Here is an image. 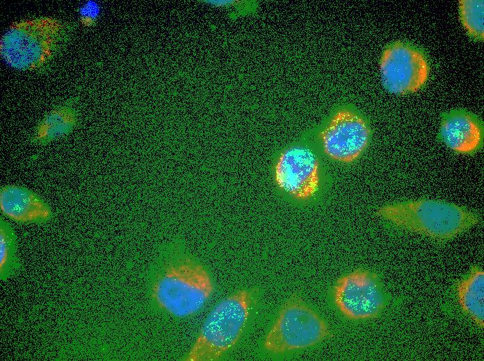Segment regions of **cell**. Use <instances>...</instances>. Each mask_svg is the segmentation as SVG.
Wrapping results in <instances>:
<instances>
[{
  "instance_id": "obj_1",
  "label": "cell",
  "mask_w": 484,
  "mask_h": 361,
  "mask_svg": "<svg viewBox=\"0 0 484 361\" xmlns=\"http://www.w3.org/2000/svg\"><path fill=\"white\" fill-rule=\"evenodd\" d=\"M376 214L394 227L438 242L453 240L481 219L478 213L463 205L426 197L387 203Z\"/></svg>"
},
{
  "instance_id": "obj_2",
  "label": "cell",
  "mask_w": 484,
  "mask_h": 361,
  "mask_svg": "<svg viewBox=\"0 0 484 361\" xmlns=\"http://www.w3.org/2000/svg\"><path fill=\"white\" fill-rule=\"evenodd\" d=\"M73 29L72 24L50 17L15 22L1 37V58L15 69L42 72L68 42Z\"/></svg>"
},
{
  "instance_id": "obj_3",
  "label": "cell",
  "mask_w": 484,
  "mask_h": 361,
  "mask_svg": "<svg viewBox=\"0 0 484 361\" xmlns=\"http://www.w3.org/2000/svg\"><path fill=\"white\" fill-rule=\"evenodd\" d=\"M213 289L205 267L191 258H183L157 274L151 285L150 297L161 310L177 317H186L202 309Z\"/></svg>"
},
{
  "instance_id": "obj_4",
  "label": "cell",
  "mask_w": 484,
  "mask_h": 361,
  "mask_svg": "<svg viewBox=\"0 0 484 361\" xmlns=\"http://www.w3.org/2000/svg\"><path fill=\"white\" fill-rule=\"evenodd\" d=\"M253 303L252 293L241 289L220 301L209 313L187 361H214L232 349L246 326Z\"/></svg>"
},
{
  "instance_id": "obj_5",
  "label": "cell",
  "mask_w": 484,
  "mask_h": 361,
  "mask_svg": "<svg viewBox=\"0 0 484 361\" xmlns=\"http://www.w3.org/2000/svg\"><path fill=\"white\" fill-rule=\"evenodd\" d=\"M330 335L326 321L302 299L293 296L280 310L264 346L271 353H283L314 346Z\"/></svg>"
},
{
  "instance_id": "obj_6",
  "label": "cell",
  "mask_w": 484,
  "mask_h": 361,
  "mask_svg": "<svg viewBox=\"0 0 484 361\" xmlns=\"http://www.w3.org/2000/svg\"><path fill=\"white\" fill-rule=\"evenodd\" d=\"M332 295L341 314L353 321L378 317L388 303L380 277L367 269H355L340 277L334 285Z\"/></svg>"
},
{
  "instance_id": "obj_7",
  "label": "cell",
  "mask_w": 484,
  "mask_h": 361,
  "mask_svg": "<svg viewBox=\"0 0 484 361\" xmlns=\"http://www.w3.org/2000/svg\"><path fill=\"white\" fill-rule=\"evenodd\" d=\"M371 128L358 112L348 107L337 109L329 118L319 134L324 153L330 159L351 163L367 148Z\"/></svg>"
},
{
  "instance_id": "obj_8",
  "label": "cell",
  "mask_w": 484,
  "mask_h": 361,
  "mask_svg": "<svg viewBox=\"0 0 484 361\" xmlns=\"http://www.w3.org/2000/svg\"><path fill=\"white\" fill-rule=\"evenodd\" d=\"M380 71L385 88L403 94L415 92L426 83L429 65L421 50L406 42H395L383 51Z\"/></svg>"
},
{
  "instance_id": "obj_9",
  "label": "cell",
  "mask_w": 484,
  "mask_h": 361,
  "mask_svg": "<svg viewBox=\"0 0 484 361\" xmlns=\"http://www.w3.org/2000/svg\"><path fill=\"white\" fill-rule=\"evenodd\" d=\"M318 161L307 147L293 146L281 153L275 166L277 185L292 196L307 199L319 185Z\"/></svg>"
},
{
  "instance_id": "obj_10",
  "label": "cell",
  "mask_w": 484,
  "mask_h": 361,
  "mask_svg": "<svg viewBox=\"0 0 484 361\" xmlns=\"http://www.w3.org/2000/svg\"><path fill=\"white\" fill-rule=\"evenodd\" d=\"M483 124L476 115L464 109H454L441 117L438 140L455 153L471 155L483 145Z\"/></svg>"
},
{
  "instance_id": "obj_11",
  "label": "cell",
  "mask_w": 484,
  "mask_h": 361,
  "mask_svg": "<svg viewBox=\"0 0 484 361\" xmlns=\"http://www.w3.org/2000/svg\"><path fill=\"white\" fill-rule=\"evenodd\" d=\"M0 210L3 216L19 224H45L55 215L51 205L38 194L18 185L1 187Z\"/></svg>"
},
{
  "instance_id": "obj_12",
  "label": "cell",
  "mask_w": 484,
  "mask_h": 361,
  "mask_svg": "<svg viewBox=\"0 0 484 361\" xmlns=\"http://www.w3.org/2000/svg\"><path fill=\"white\" fill-rule=\"evenodd\" d=\"M79 121L78 98L73 97L47 112L37 124L30 141L45 146L72 133Z\"/></svg>"
},
{
  "instance_id": "obj_13",
  "label": "cell",
  "mask_w": 484,
  "mask_h": 361,
  "mask_svg": "<svg viewBox=\"0 0 484 361\" xmlns=\"http://www.w3.org/2000/svg\"><path fill=\"white\" fill-rule=\"evenodd\" d=\"M455 294L461 311L480 330L484 327V270L474 265L455 285Z\"/></svg>"
},
{
  "instance_id": "obj_14",
  "label": "cell",
  "mask_w": 484,
  "mask_h": 361,
  "mask_svg": "<svg viewBox=\"0 0 484 361\" xmlns=\"http://www.w3.org/2000/svg\"><path fill=\"white\" fill-rule=\"evenodd\" d=\"M17 237L13 226L0 218V280L6 281L22 267L18 256Z\"/></svg>"
},
{
  "instance_id": "obj_15",
  "label": "cell",
  "mask_w": 484,
  "mask_h": 361,
  "mask_svg": "<svg viewBox=\"0 0 484 361\" xmlns=\"http://www.w3.org/2000/svg\"><path fill=\"white\" fill-rule=\"evenodd\" d=\"M460 16L469 35L483 40L484 33L483 0H461L459 1Z\"/></svg>"
},
{
  "instance_id": "obj_16",
  "label": "cell",
  "mask_w": 484,
  "mask_h": 361,
  "mask_svg": "<svg viewBox=\"0 0 484 361\" xmlns=\"http://www.w3.org/2000/svg\"><path fill=\"white\" fill-rule=\"evenodd\" d=\"M98 14V4L92 1L86 3L80 9V22L85 26H92L97 22Z\"/></svg>"
}]
</instances>
